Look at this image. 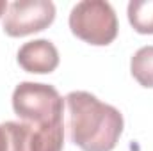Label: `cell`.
Instances as JSON below:
<instances>
[{"instance_id":"obj_7","label":"cell","mask_w":153,"mask_h":151,"mask_svg":"<svg viewBox=\"0 0 153 151\" xmlns=\"http://www.w3.org/2000/svg\"><path fill=\"white\" fill-rule=\"evenodd\" d=\"M130 71L143 87L153 89V44L143 46L134 53L130 61Z\"/></svg>"},{"instance_id":"obj_9","label":"cell","mask_w":153,"mask_h":151,"mask_svg":"<svg viewBox=\"0 0 153 151\" xmlns=\"http://www.w3.org/2000/svg\"><path fill=\"white\" fill-rule=\"evenodd\" d=\"M2 124L9 137V151H30V133H32L30 123L5 121Z\"/></svg>"},{"instance_id":"obj_6","label":"cell","mask_w":153,"mask_h":151,"mask_svg":"<svg viewBox=\"0 0 153 151\" xmlns=\"http://www.w3.org/2000/svg\"><path fill=\"white\" fill-rule=\"evenodd\" d=\"M30 151H62L64 124L62 119L48 124H30Z\"/></svg>"},{"instance_id":"obj_5","label":"cell","mask_w":153,"mask_h":151,"mask_svg":"<svg viewBox=\"0 0 153 151\" xmlns=\"http://www.w3.org/2000/svg\"><path fill=\"white\" fill-rule=\"evenodd\" d=\"M18 62L29 73H52L59 66V52L48 39H34L18 50Z\"/></svg>"},{"instance_id":"obj_8","label":"cell","mask_w":153,"mask_h":151,"mask_svg":"<svg viewBox=\"0 0 153 151\" xmlns=\"http://www.w3.org/2000/svg\"><path fill=\"white\" fill-rule=\"evenodd\" d=\"M128 21L139 34H153V0H132Z\"/></svg>"},{"instance_id":"obj_4","label":"cell","mask_w":153,"mask_h":151,"mask_svg":"<svg viewBox=\"0 0 153 151\" xmlns=\"http://www.w3.org/2000/svg\"><path fill=\"white\" fill-rule=\"evenodd\" d=\"M55 18L50 0H14L4 14V30L11 38H22L46 29Z\"/></svg>"},{"instance_id":"obj_2","label":"cell","mask_w":153,"mask_h":151,"mask_svg":"<svg viewBox=\"0 0 153 151\" xmlns=\"http://www.w3.org/2000/svg\"><path fill=\"white\" fill-rule=\"evenodd\" d=\"M70 29L82 41L105 46L117 36V16L105 0H82L70 13Z\"/></svg>"},{"instance_id":"obj_1","label":"cell","mask_w":153,"mask_h":151,"mask_svg":"<svg viewBox=\"0 0 153 151\" xmlns=\"http://www.w3.org/2000/svg\"><path fill=\"white\" fill-rule=\"evenodd\" d=\"M64 100L71 142L82 151L114 150L123 133L121 112L85 91H73Z\"/></svg>"},{"instance_id":"obj_3","label":"cell","mask_w":153,"mask_h":151,"mask_svg":"<svg viewBox=\"0 0 153 151\" xmlns=\"http://www.w3.org/2000/svg\"><path fill=\"white\" fill-rule=\"evenodd\" d=\"M13 109L25 123L48 124L62 119L64 100L53 85L22 82L13 93Z\"/></svg>"},{"instance_id":"obj_10","label":"cell","mask_w":153,"mask_h":151,"mask_svg":"<svg viewBox=\"0 0 153 151\" xmlns=\"http://www.w3.org/2000/svg\"><path fill=\"white\" fill-rule=\"evenodd\" d=\"M0 151H9V137L4 124H0Z\"/></svg>"},{"instance_id":"obj_11","label":"cell","mask_w":153,"mask_h":151,"mask_svg":"<svg viewBox=\"0 0 153 151\" xmlns=\"http://www.w3.org/2000/svg\"><path fill=\"white\" fill-rule=\"evenodd\" d=\"M7 7H9L7 2H5V0H0V16H2L4 13H7Z\"/></svg>"}]
</instances>
